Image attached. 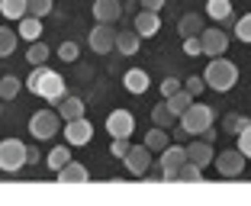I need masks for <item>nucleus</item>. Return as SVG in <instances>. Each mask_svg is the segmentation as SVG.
<instances>
[{
  "mask_svg": "<svg viewBox=\"0 0 251 206\" xmlns=\"http://www.w3.org/2000/svg\"><path fill=\"white\" fill-rule=\"evenodd\" d=\"M139 3H142V10H151V13H158L164 7V0H139Z\"/></svg>",
  "mask_w": 251,
  "mask_h": 206,
  "instance_id": "a19ab883",
  "label": "nucleus"
},
{
  "mask_svg": "<svg viewBox=\"0 0 251 206\" xmlns=\"http://www.w3.org/2000/svg\"><path fill=\"white\" fill-rule=\"evenodd\" d=\"M235 36H238V42H251V13L235 20Z\"/></svg>",
  "mask_w": 251,
  "mask_h": 206,
  "instance_id": "473e14b6",
  "label": "nucleus"
},
{
  "mask_svg": "<svg viewBox=\"0 0 251 206\" xmlns=\"http://www.w3.org/2000/svg\"><path fill=\"white\" fill-rule=\"evenodd\" d=\"M0 103H3V100H0ZM0 113H3V106H0Z\"/></svg>",
  "mask_w": 251,
  "mask_h": 206,
  "instance_id": "c03bdc74",
  "label": "nucleus"
},
{
  "mask_svg": "<svg viewBox=\"0 0 251 206\" xmlns=\"http://www.w3.org/2000/svg\"><path fill=\"white\" fill-rule=\"evenodd\" d=\"M55 174H58L61 184H87V180H90V171L84 168V164H77V161L61 164V168L55 171Z\"/></svg>",
  "mask_w": 251,
  "mask_h": 206,
  "instance_id": "2eb2a0df",
  "label": "nucleus"
},
{
  "mask_svg": "<svg viewBox=\"0 0 251 206\" xmlns=\"http://www.w3.org/2000/svg\"><path fill=\"white\" fill-rule=\"evenodd\" d=\"M168 145H171V135L164 132L161 126H155V129L145 135V148L148 152H161V148H168Z\"/></svg>",
  "mask_w": 251,
  "mask_h": 206,
  "instance_id": "b1692460",
  "label": "nucleus"
},
{
  "mask_svg": "<svg viewBox=\"0 0 251 206\" xmlns=\"http://www.w3.org/2000/svg\"><path fill=\"white\" fill-rule=\"evenodd\" d=\"M129 3H139V0H129Z\"/></svg>",
  "mask_w": 251,
  "mask_h": 206,
  "instance_id": "37998d69",
  "label": "nucleus"
},
{
  "mask_svg": "<svg viewBox=\"0 0 251 206\" xmlns=\"http://www.w3.org/2000/svg\"><path fill=\"white\" fill-rule=\"evenodd\" d=\"M177 32L180 36H200L203 32V16H197V13H187V16H180V23H177Z\"/></svg>",
  "mask_w": 251,
  "mask_h": 206,
  "instance_id": "4be33fe9",
  "label": "nucleus"
},
{
  "mask_svg": "<svg viewBox=\"0 0 251 206\" xmlns=\"http://www.w3.org/2000/svg\"><path fill=\"white\" fill-rule=\"evenodd\" d=\"M174 90H180V81H177V77H164V81H161V94L171 97Z\"/></svg>",
  "mask_w": 251,
  "mask_h": 206,
  "instance_id": "ea45409f",
  "label": "nucleus"
},
{
  "mask_svg": "<svg viewBox=\"0 0 251 206\" xmlns=\"http://www.w3.org/2000/svg\"><path fill=\"white\" fill-rule=\"evenodd\" d=\"M58 58H61V61H77V45H74V42H61Z\"/></svg>",
  "mask_w": 251,
  "mask_h": 206,
  "instance_id": "e433bc0d",
  "label": "nucleus"
},
{
  "mask_svg": "<svg viewBox=\"0 0 251 206\" xmlns=\"http://www.w3.org/2000/svg\"><path fill=\"white\" fill-rule=\"evenodd\" d=\"M245 158L238 148H229V152H222V154H216V171H219L222 177H238L245 171Z\"/></svg>",
  "mask_w": 251,
  "mask_h": 206,
  "instance_id": "0eeeda50",
  "label": "nucleus"
},
{
  "mask_svg": "<svg viewBox=\"0 0 251 206\" xmlns=\"http://www.w3.org/2000/svg\"><path fill=\"white\" fill-rule=\"evenodd\" d=\"M71 161V152H68V148H52V152H49V168L52 171H58L61 164H68Z\"/></svg>",
  "mask_w": 251,
  "mask_h": 206,
  "instance_id": "72a5a7b5",
  "label": "nucleus"
},
{
  "mask_svg": "<svg viewBox=\"0 0 251 206\" xmlns=\"http://www.w3.org/2000/svg\"><path fill=\"white\" fill-rule=\"evenodd\" d=\"M94 16H97V23L113 26V23L123 16V3H119V0H94Z\"/></svg>",
  "mask_w": 251,
  "mask_h": 206,
  "instance_id": "4468645a",
  "label": "nucleus"
},
{
  "mask_svg": "<svg viewBox=\"0 0 251 206\" xmlns=\"http://www.w3.org/2000/svg\"><path fill=\"white\" fill-rule=\"evenodd\" d=\"M129 145H132L129 139H113V145H110V154H113V158H123V154L129 152Z\"/></svg>",
  "mask_w": 251,
  "mask_h": 206,
  "instance_id": "58836bf2",
  "label": "nucleus"
},
{
  "mask_svg": "<svg viewBox=\"0 0 251 206\" xmlns=\"http://www.w3.org/2000/svg\"><path fill=\"white\" fill-rule=\"evenodd\" d=\"M222 126H226V132L238 135V132H242V129H245V126H251V119H248V116H238V113H229V116H226V123H222Z\"/></svg>",
  "mask_w": 251,
  "mask_h": 206,
  "instance_id": "2f4dec72",
  "label": "nucleus"
},
{
  "mask_svg": "<svg viewBox=\"0 0 251 206\" xmlns=\"http://www.w3.org/2000/svg\"><path fill=\"white\" fill-rule=\"evenodd\" d=\"M238 152H242L245 158H251V126H245L242 132H238Z\"/></svg>",
  "mask_w": 251,
  "mask_h": 206,
  "instance_id": "f704fd0d",
  "label": "nucleus"
},
{
  "mask_svg": "<svg viewBox=\"0 0 251 206\" xmlns=\"http://www.w3.org/2000/svg\"><path fill=\"white\" fill-rule=\"evenodd\" d=\"M187 94H190V97H200V94H203V90H206V84H203V77H187Z\"/></svg>",
  "mask_w": 251,
  "mask_h": 206,
  "instance_id": "4c0bfd02",
  "label": "nucleus"
},
{
  "mask_svg": "<svg viewBox=\"0 0 251 206\" xmlns=\"http://www.w3.org/2000/svg\"><path fill=\"white\" fill-rule=\"evenodd\" d=\"M235 81H238V68L229 58H213L203 71V84L213 90H232Z\"/></svg>",
  "mask_w": 251,
  "mask_h": 206,
  "instance_id": "f03ea898",
  "label": "nucleus"
},
{
  "mask_svg": "<svg viewBox=\"0 0 251 206\" xmlns=\"http://www.w3.org/2000/svg\"><path fill=\"white\" fill-rule=\"evenodd\" d=\"M187 161V148L168 145L161 148V180H177V168Z\"/></svg>",
  "mask_w": 251,
  "mask_h": 206,
  "instance_id": "39448f33",
  "label": "nucleus"
},
{
  "mask_svg": "<svg viewBox=\"0 0 251 206\" xmlns=\"http://www.w3.org/2000/svg\"><path fill=\"white\" fill-rule=\"evenodd\" d=\"M65 139H68V145H87V142L94 139V126H90L84 116L68 119L65 123Z\"/></svg>",
  "mask_w": 251,
  "mask_h": 206,
  "instance_id": "9b49d317",
  "label": "nucleus"
},
{
  "mask_svg": "<svg viewBox=\"0 0 251 206\" xmlns=\"http://www.w3.org/2000/svg\"><path fill=\"white\" fill-rule=\"evenodd\" d=\"M106 132L113 135V139H129V135L135 132V119L129 110H113L110 116H106Z\"/></svg>",
  "mask_w": 251,
  "mask_h": 206,
  "instance_id": "423d86ee",
  "label": "nucleus"
},
{
  "mask_svg": "<svg viewBox=\"0 0 251 206\" xmlns=\"http://www.w3.org/2000/svg\"><path fill=\"white\" fill-rule=\"evenodd\" d=\"M177 119H180V135H200L203 129H209V126H213L216 113H213V106H203V103L193 100Z\"/></svg>",
  "mask_w": 251,
  "mask_h": 206,
  "instance_id": "7ed1b4c3",
  "label": "nucleus"
},
{
  "mask_svg": "<svg viewBox=\"0 0 251 206\" xmlns=\"http://www.w3.org/2000/svg\"><path fill=\"white\" fill-rule=\"evenodd\" d=\"M26 164V145L20 139H3L0 142V171L3 174H16Z\"/></svg>",
  "mask_w": 251,
  "mask_h": 206,
  "instance_id": "20e7f679",
  "label": "nucleus"
},
{
  "mask_svg": "<svg viewBox=\"0 0 251 206\" xmlns=\"http://www.w3.org/2000/svg\"><path fill=\"white\" fill-rule=\"evenodd\" d=\"M177 180H184V184H200V180H203V168H197L193 161H184L177 168Z\"/></svg>",
  "mask_w": 251,
  "mask_h": 206,
  "instance_id": "a878e982",
  "label": "nucleus"
},
{
  "mask_svg": "<svg viewBox=\"0 0 251 206\" xmlns=\"http://www.w3.org/2000/svg\"><path fill=\"white\" fill-rule=\"evenodd\" d=\"M200 49H203V55H222L229 49V36L222 29H203L200 32Z\"/></svg>",
  "mask_w": 251,
  "mask_h": 206,
  "instance_id": "f8f14e48",
  "label": "nucleus"
},
{
  "mask_svg": "<svg viewBox=\"0 0 251 206\" xmlns=\"http://www.w3.org/2000/svg\"><path fill=\"white\" fill-rule=\"evenodd\" d=\"M139 45H142V36L135 29H123V32H116V42H113V49L119 52V55H135L139 52Z\"/></svg>",
  "mask_w": 251,
  "mask_h": 206,
  "instance_id": "a211bd4d",
  "label": "nucleus"
},
{
  "mask_svg": "<svg viewBox=\"0 0 251 206\" xmlns=\"http://www.w3.org/2000/svg\"><path fill=\"white\" fill-rule=\"evenodd\" d=\"M0 13L7 20H23L26 16V0H0Z\"/></svg>",
  "mask_w": 251,
  "mask_h": 206,
  "instance_id": "393cba45",
  "label": "nucleus"
},
{
  "mask_svg": "<svg viewBox=\"0 0 251 206\" xmlns=\"http://www.w3.org/2000/svg\"><path fill=\"white\" fill-rule=\"evenodd\" d=\"M213 142H206V139H200V142H190L187 145V161H193L197 168H209L213 164Z\"/></svg>",
  "mask_w": 251,
  "mask_h": 206,
  "instance_id": "ddd939ff",
  "label": "nucleus"
},
{
  "mask_svg": "<svg viewBox=\"0 0 251 206\" xmlns=\"http://www.w3.org/2000/svg\"><path fill=\"white\" fill-rule=\"evenodd\" d=\"M174 119H177V116H174V113H171L168 110V103H158V106H151V123H155V126H161V129H168V126L171 123H174Z\"/></svg>",
  "mask_w": 251,
  "mask_h": 206,
  "instance_id": "bb28decb",
  "label": "nucleus"
},
{
  "mask_svg": "<svg viewBox=\"0 0 251 206\" xmlns=\"http://www.w3.org/2000/svg\"><path fill=\"white\" fill-rule=\"evenodd\" d=\"M123 161H126V171L135 177H142L148 171V164H151V152H148L145 145H129V152L123 154Z\"/></svg>",
  "mask_w": 251,
  "mask_h": 206,
  "instance_id": "9d476101",
  "label": "nucleus"
},
{
  "mask_svg": "<svg viewBox=\"0 0 251 206\" xmlns=\"http://www.w3.org/2000/svg\"><path fill=\"white\" fill-rule=\"evenodd\" d=\"M206 13H209V20H216V23L235 26V13H232L229 0H206Z\"/></svg>",
  "mask_w": 251,
  "mask_h": 206,
  "instance_id": "f3484780",
  "label": "nucleus"
},
{
  "mask_svg": "<svg viewBox=\"0 0 251 206\" xmlns=\"http://www.w3.org/2000/svg\"><path fill=\"white\" fill-rule=\"evenodd\" d=\"M29 132L36 135V139H52V135L58 132V116H55L52 110H39L36 116L29 119Z\"/></svg>",
  "mask_w": 251,
  "mask_h": 206,
  "instance_id": "6e6552de",
  "label": "nucleus"
},
{
  "mask_svg": "<svg viewBox=\"0 0 251 206\" xmlns=\"http://www.w3.org/2000/svg\"><path fill=\"white\" fill-rule=\"evenodd\" d=\"M113 42H116V32H113L106 23H97L94 29H90V36H87V45L97 52V55H110Z\"/></svg>",
  "mask_w": 251,
  "mask_h": 206,
  "instance_id": "1a4fd4ad",
  "label": "nucleus"
},
{
  "mask_svg": "<svg viewBox=\"0 0 251 206\" xmlns=\"http://www.w3.org/2000/svg\"><path fill=\"white\" fill-rule=\"evenodd\" d=\"M26 61H29V65H45V61H49V45L45 42H29V52H26Z\"/></svg>",
  "mask_w": 251,
  "mask_h": 206,
  "instance_id": "cd10ccee",
  "label": "nucleus"
},
{
  "mask_svg": "<svg viewBox=\"0 0 251 206\" xmlns=\"http://www.w3.org/2000/svg\"><path fill=\"white\" fill-rule=\"evenodd\" d=\"M184 55H190V58L203 55V49H200V36H187L184 39Z\"/></svg>",
  "mask_w": 251,
  "mask_h": 206,
  "instance_id": "c9c22d12",
  "label": "nucleus"
},
{
  "mask_svg": "<svg viewBox=\"0 0 251 206\" xmlns=\"http://www.w3.org/2000/svg\"><path fill=\"white\" fill-rule=\"evenodd\" d=\"M16 32H20L23 39H29V42H36V39L42 36V23H39L36 16H29V13H26V16L20 20V29H16Z\"/></svg>",
  "mask_w": 251,
  "mask_h": 206,
  "instance_id": "5701e85b",
  "label": "nucleus"
},
{
  "mask_svg": "<svg viewBox=\"0 0 251 206\" xmlns=\"http://www.w3.org/2000/svg\"><path fill=\"white\" fill-rule=\"evenodd\" d=\"M135 32H139L142 39H151L158 29H161V16L158 13H151V10H142L139 16H135V26H132Z\"/></svg>",
  "mask_w": 251,
  "mask_h": 206,
  "instance_id": "dca6fc26",
  "label": "nucleus"
},
{
  "mask_svg": "<svg viewBox=\"0 0 251 206\" xmlns=\"http://www.w3.org/2000/svg\"><path fill=\"white\" fill-rule=\"evenodd\" d=\"M58 116L61 119H65V123H68V119H77V116H84V100H81V97H61V100H58Z\"/></svg>",
  "mask_w": 251,
  "mask_h": 206,
  "instance_id": "aec40b11",
  "label": "nucleus"
},
{
  "mask_svg": "<svg viewBox=\"0 0 251 206\" xmlns=\"http://www.w3.org/2000/svg\"><path fill=\"white\" fill-rule=\"evenodd\" d=\"M123 84H126V90H129V94H145V90L151 87V81H148V71H142V68L126 71Z\"/></svg>",
  "mask_w": 251,
  "mask_h": 206,
  "instance_id": "6ab92c4d",
  "label": "nucleus"
},
{
  "mask_svg": "<svg viewBox=\"0 0 251 206\" xmlns=\"http://www.w3.org/2000/svg\"><path fill=\"white\" fill-rule=\"evenodd\" d=\"M20 77H13V74H7V77H0V100H13L16 94H20Z\"/></svg>",
  "mask_w": 251,
  "mask_h": 206,
  "instance_id": "c85d7f7f",
  "label": "nucleus"
},
{
  "mask_svg": "<svg viewBox=\"0 0 251 206\" xmlns=\"http://www.w3.org/2000/svg\"><path fill=\"white\" fill-rule=\"evenodd\" d=\"M142 177H148V180H161V164H158V168H151V164H148V171Z\"/></svg>",
  "mask_w": 251,
  "mask_h": 206,
  "instance_id": "79ce46f5",
  "label": "nucleus"
},
{
  "mask_svg": "<svg viewBox=\"0 0 251 206\" xmlns=\"http://www.w3.org/2000/svg\"><path fill=\"white\" fill-rule=\"evenodd\" d=\"M13 49H16V32L7 29V26H0V58L13 55Z\"/></svg>",
  "mask_w": 251,
  "mask_h": 206,
  "instance_id": "c756f323",
  "label": "nucleus"
},
{
  "mask_svg": "<svg viewBox=\"0 0 251 206\" xmlns=\"http://www.w3.org/2000/svg\"><path fill=\"white\" fill-rule=\"evenodd\" d=\"M26 87H29L32 94H39L42 100H49V103H58L61 97L68 94L65 90V77L55 74V71H49L45 65H32V74L26 77Z\"/></svg>",
  "mask_w": 251,
  "mask_h": 206,
  "instance_id": "f257e3e1",
  "label": "nucleus"
},
{
  "mask_svg": "<svg viewBox=\"0 0 251 206\" xmlns=\"http://www.w3.org/2000/svg\"><path fill=\"white\" fill-rule=\"evenodd\" d=\"M193 100H197V97H190V94H187L184 87H180V90H174L171 97H164V103H168V110L174 113V116H180V113H184L187 106L193 103Z\"/></svg>",
  "mask_w": 251,
  "mask_h": 206,
  "instance_id": "412c9836",
  "label": "nucleus"
},
{
  "mask_svg": "<svg viewBox=\"0 0 251 206\" xmlns=\"http://www.w3.org/2000/svg\"><path fill=\"white\" fill-rule=\"evenodd\" d=\"M26 13L42 20L45 13H52V0H26Z\"/></svg>",
  "mask_w": 251,
  "mask_h": 206,
  "instance_id": "7c9ffc66",
  "label": "nucleus"
}]
</instances>
